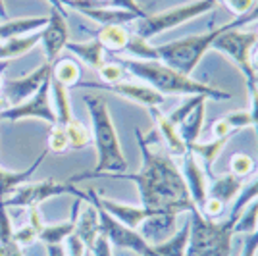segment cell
<instances>
[{
	"label": "cell",
	"mask_w": 258,
	"mask_h": 256,
	"mask_svg": "<svg viewBox=\"0 0 258 256\" xmlns=\"http://www.w3.org/2000/svg\"><path fill=\"white\" fill-rule=\"evenodd\" d=\"M243 187H245L243 179L231 175V173H224V175H218V177L214 175L212 179H208V197L227 206L239 197Z\"/></svg>",
	"instance_id": "cell-22"
},
{
	"label": "cell",
	"mask_w": 258,
	"mask_h": 256,
	"mask_svg": "<svg viewBox=\"0 0 258 256\" xmlns=\"http://www.w3.org/2000/svg\"><path fill=\"white\" fill-rule=\"evenodd\" d=\"M205 112H206V100L205 102H201V104L195 108L193 112H191V114L177 125L179 137H181L183 143H185L187 147H191V145H195V143H199L201 131H203V125H205Z\"/></svg>",
	"instance_id": "cell-30"
},
{
	"label": "cell",
	"mask_w": 258,
	"mask_h": 256,
	"mask_svg": "<svg viewBox=\"0 0 258 256\" xmlns=\"http://www.w3.org/2000/svg\"><path fill=\"white\" fill-rule=\"evenodd\" d=\"M152 119H154V125L156 131L160 133L162 141L166 143V152L172 156V158H181L183 154L187 152V145L183 143V139L179 137V131L177 127L170 121V117L162 112L160 108H151Z\"/></svg>",
	"instance_id": "cell-17"
},
{
	"label": "cell",
	"mask_w": 258,
	"mask_h": 256,
	"mask_svg": "<svg viewBox=\"0 0 258 256\" xmlns=\"http://www.w3.org/2000/svg\"><path fill=\"white\" fill-rule=\"evenodd\" d=\"M258 46V33L245 29H227L212 44V50L227 56L245 75V81L258 79L256 68L252 66V54Z\"/></svg>",
	"instance_id": "cell-8"
},
{
	"label": "cell",
	"mask_w": 258,
	"mask_h": 256,
	"mask_svg": "<svg viewBox=\"0 0 258 256\" xmlns=\"http://www.w3.org/2000/svg\"><path fill=\"white\" fill-rule=\"evenodd\" d=\"M2 89H4V77L0 74V95H2Z\"/></svg>",
	"instance_id": "cell-56"
},
{
	"label": "cell",
	"mask_w": 258,
	"mask_h": 256,
	"mask_svg": "<svg viewBox=\"0 0 258 256\" xmlns=\"http://www.w3.org/2000/svg\"><path fill=\"white\" fill-rule=\"evenodd\" d=\"M14 239H16V243L23 248V246H29L39 241V231H37L33 225L25 224V225H22L20 229H14Z\"/></svg>",
	"instance_id": "cell-42"
},
{
	"label": "cell",
	"mask_w": 258,
	"mask_h": 256,
	"mask_svg": "<svg viewBox=\"0 0 258 256\" xmlns=\"http://www.w3.org/2000/svg\"><path fill=\"white\" fill-rule=\"evenodd\" d=\"M46 154H48V150L44 149L43 152L37 156V160L33 162L29 168H25V170H22V171H8V170H4V168H0V201H6L18 187L29 183V179L33 177V173L39 170V166L44 162Z\"/></svg>",
	"instance_id": "cell-21"
},
{
	"label": "cell",
	"mask_w": 258,
	"mask_h": 256,
	"mask_svg": "<svg viewBox=\"0 0 258 256\" xmlns=\"http://www.w3.org/2000/svg\"><path fill=\"white\" fill-rule=\"evenodd\" d=\"M218 4H220L218 0H193V2H187V4H181V6H173V8H168V10H162L158 14H149L147 18H141V20L135 22L133 35L149 41V39L160 35V33L170 31L177 25L191 22L195 18L206 14V12H212Z\"/></svg>",
	"instance_id": "cell-6"
},
{
	"label": "cell",
	"mask_w": 258,
	"mask_h": 256,
	"mask_svg": "<svg viewBox=\"0 0 258 256\" xmlns=\"http://www.w3.org/2000/svg\"><path fill=\"white\" fill-rule=\"evenodd\" d=\"M205 100H206V96H203V95L189 96V98H187L185 102H181V104H179V108H175V110H173L172 114L168 116V117H170V121H172L173 125L177 127V125L181 123L183 119H185V117L189 116V114H191V112H193L195 108L199 106L201 102H205Z\"/></svg>",
	"instance_id": "cell-39"
},
{
	"label": "cell",
	"mask_w": 258,
	"mask_h": 256,
	"mask_svg": "<svg viewBox=\"0 0 258 256\" xmlns=\"http://www.w3.org/2000/svg\"><path fill=\"white\" fill-rule=\"evenodd\" d=\"M79 87H85V89H104L110 91L114 95L125 98L129 102H135L139 106H145L147 110L151 108H160L164 104V95H160L158 91H154L152 87L145 85L141 81H119L116 85H98V83H79Z\"/></svg>",
	"instance_id": "cell-11"
},
{
	"label": "cell",
	"mask_w": 258,
	"mask_h": 256,
	"mask_svg": "<svg viewBox=\"0 0 258 256\" xmlns=\"http://www.w3.org/2000/svg\"><path fill=\"white\" fill-rule=\"evenodd\" d=\"M125 70H123V66L118 64L116 60H112V62H104V66L98 70V77H100V81H102V85H116L119 81H123V77H125Z\"/></svg>",
	"instance_id": "cell-37"
},
{
	"label": "cell",
	"mask_w": 258,
	"mask_h": 256,
	"mask_svg": "<svg viewBox=\"0 0 258 256\" xmlns=\"http://www.w3.org/2000/svg\"><path fill=\"white\" fill-rule=\"evenodd\" d=\"M108 6L133 12V14H137V16H141V18H147V16H149V12L141 6L137 0H110V4H108Z\"/></svg>",
	"instance_id": "cell-44"
},
{
	"label": "cell",
	"mask_w": 258,
	"mask_h": 256,
	"mask_svg": "<svg viewBox=\"0 0 258 256\" xmlns=\"http://www.w3.org/2000/svg\"><path fill=\"white\" fill-rule=\"evenodd\" d=\"M247 93H248L250 127L254 129V135H256V147H258V79H250V81H247Z\"/></svg>",
	"instance_id": "cell-40"
},
{
	"label": "cell",
	"mask_w": 258,
	"mask_h": 256,
	"mask_svg": "<svg viewBox=\"0 0 258 256\" xmlns=\"http://www.w3.org/2000/svg\"><path fill=\"white\" fill-rule=\"evenodd\" d=\"M231 127L227 125V121L224 117H220V119H216L214 123H212V135H214V139H220V137H231Z\"/></svg>",
	"instance_id": "cell-49"
},
{
	"label": "cell",
	"mask_w": 258,
	"mask_h": 256,
	"mask_svg": "<svg viewBox=\"0 0 258 256\" xmlns=\"http://www.w3.org/2000/svg\"><path fill=\"white\" fill-rule=\"evenodd\" d=\"M46 256H68V252L62 245H52L46 246Z\"/></svg>",
	"instance_id": "cell-51"
},
{
	"label": "cell",
	"mask_w": 258,
	"mask_h": 256,
	"mask_svg": "<svg viewBox=\"0 0 258 256\" xmlns=\"http://www.w3.org/2000/svg\"><path fill=\"white\" fill-rule=\"evenodd\" d=\"M46 2L52 6V10L60 12V14H64L66 16V8H64V4H62V0H46Z\"/></svg>",
	"instance_id": "cell-52"
},
{
	"label": "cell",
	"mask_w": 258,
	"mask_h": 256,
	"mask_svg": "<svg viewBox=\"0 0 258 256\" xmlns=\"http://www.w3.org/2000/svg\"><path fill=\"white\" fill-rule=\"evenodd\" d=\"M243 20H245V25H250V23L258 22V0L254 2V8L248 12V14H245V16H243Z\"/></svg>",
	"instance_id": "cell-50"
},
{
	"label": "cell",
	"mask_w": 258,
	"mask_h": 256,
	"mask_svg": "<svg viewBox=\"0 0 258 256\" xmlns=\"http://www.w3.org/2000/svg\"><path fill=\"white\" fill-rule=\"evenodd\" d=\"M189 233H191V222H189V214H187L181 227L177 231H173L166 241L152 245V250L158 256H187Z\"/></svg>",
	"instance_id": "cell-25"
},
{
	"label": "cell",
	"mask_w": 258,
	"mask_h": 256,
	"mask_svg": "<svg viewBox=\"0 0 258 256\" xmlns=\"http://www.w3.org/2000/svg\"><path fill=\"white\" fill-rule=\"evenodd\" d=\"M181 175L183 181L187 185V191H189V197L193 201L195 208L201 212L203 206L206 203V197H208V177H206L205 170L201 168V164L197 162L193 154L187 150L181 156Z\"/></svg>",
	"instance_id": "cell-14"
},
{
	"label": "cell",
	"mask_w": 258,
	"mask_h": 256,
	"mask_svg": "<svg viewBox=\"0 0 258 256\" xmlns=\"http://www.w3.org/2000/svg\"><path fill=\"white\" fill-rule=\"evenodd\" d=\"M85 201L76 199V203L72 204V216L70 220L60 222V224H44L39 231V243H43L44 246H52V245H62L70 235L76 231V220L79 208Z\"/></svg>",
	"instance_id": "cell-18"
},
{
	"label": "cell",
	"mask_w": 258,
	"mask_h": 256,
	"mask_svg": "<svg viewBox=\"0 0 258 256\" xmlns=\"http://www.w3.org/2000/svg\"><path fill=\"white\" fill-rule=\"evenodd\" d=\"M68 41H70V31H68L66 16L56 10H50L46 25L41 29V44H43L48 64H54L58 60V56L66 48Z\"/></svg>",
	"instance_id": "cell-13"
},
{
	"label": "cell",
	"mask_w": 258,
	"mask_h": 256,
	"mask_svg": "<svg viewBox=\"0 0 258 256\" xmlns=\"http://www.w3.org/2000/svg\"><path fill=\"white\" fill-rule=\"evenodd\" d=\"M145 256H158V254H156V252H152V254H145Z\"/></svg>",
	"instance_id": "cell-57"
},
{
	"label": "cell",
	"mask_w": 258,
	"mask_h": 256,
	"mask_svg": "<svg viewBox=\"0 0 258 256\" xmlns=\"http://www.w3.org/2000/svg\"><path fill=\"white\" fill-rule=\"evenodd\" d=\"M60 195H72L76 199H81L89 203V193L77 189L76 183L58 181V179H43L37 183H25L22 187H18L12 193L10 197L4 201L6 208H31V206H39L48 199L60 197Z\"/></svg>",
	"instance_id": "cell-7"
},
{
	"label": "cell",
	"mask_w": 258,
	"mask_h": 256,
	"mask_svg": "<svg viewBox=\"0 0 258 256\" xmlns=\"http://www.w3.org/2000/svg\"><path fill=\"white\" fill-rule=\"evenodd\" d=\"M64 50L76 54L83 64H87L91 70H97V72L106 62V50H104V46L98 43L97 39L87 41V43H70L68 41Z\"/></svg>",
	"instance_id": "cell-24"
},
{
	"label": "cell",
	"mask_w": 258,
	"mask_h": 256,
	"mask_svg": "<svg viewBox=\"0 0 258 256\" xmlns=\"http://www.w3.org/2000/svg\"><path fill=\"white\" fill-rule=\"evenodd\" d=\"M254 160L248 156V154H243V152H237L231 156L229 160V173L235 175V177H248L252 171H254Z\"/></svg>",
	"instance_id": "cell-36"
},
{
	"label": "cell",
	"mask_w": 258,
	"mask_h": 256,
	"mask_svg": "<svg viewBox=\"0 0 258 256\" xmlns=\"http://www.w3.org/2000/svg\"><path fill=\"white\" fill-rule=\"evenodd\" d=\"M141 149V170L137 173H112L110 179H127L137 185L141 206L152 212L179 216L195 208L183 181L181 170L166 150H152L141 129H135Z\"/></svg>",
	"instance_id": "cell-1"
},
{
	"label": "cell",
	"mask_w": 258,
	"mask_h": 256,
	"mask_svg": "<svg viewBox=\"0 0 258 256\" xmlns=\"http://www.w3.org/2000/svg\"><path fill=\"white\" fill-rule=\"evenodd\" d=\"M97 201L112 218H116L118 222L127 225L129 229H135V231L139 229L141 224L149 216L154 214L152 210H147L143 206H129V204L118 203V201H112V199H106V197H98V193H97Z\"/></svg>",
	"instance_id": "cell-15"
},
{
	"label": "cell",
	"mask_w": 258,
	"mask_h": 256,
	"mask_svg": "<svg viewBox=\"0 0 258 256\" xmlns=\"http://www.w3.org/2000/svg\"><path fill=\"white\" fill-rule=\"evenodd\" d=\"M235 233H252L254 229H258V206H256V201L254 203H250L243 210V212L239 214V218H237L235 222Z\"/></svg>",
	"instance_id": "cell-34"
},
{
	"label": "cell",
	"mask_w": 258,
	"mask_h": 256,
	"mask_svg": "<svg viewBox=\"0 0 258 256\" xmlns=\"http://www.w3.org/2000/svg\"><path fill=\"white\" fill-rule=\"evenodd\" d=\"M46 150L54 152V154H62L66 150H70V141H68L64 127H60V125L50 127V135H48V141H46Z\"/></svg>",
	"instance_id": "cell-38"
},
{
	"label": "cell",
	"mask_w": 258,
	"mask_h": 256,
	"mask_svg": "<svg viewBox=\"0 0 258 256\" xmlns=\"http://www.w3.org/2000/svg\"><path fill=\"white\" fill-rule=\"evenodd\" d=\"M74 233L83 241V245L87 246V252L91 250V246L95 243V239L100 233V222H98V212L97 206L91 203H83L79 208L76 220V231Z\"/></svg>",
	"instance_id": "cell-20"
},
{
	"label": "cell",
	"mask_w": 258,
	"mask_h": 256,
	"mask_svg": "<svg viewBox=\"0 0 258 256\" xmlns=\"http://www.w3.org/2000/svg\"><path fill=\"white\" fill-rule=\"evenodd\" d=\"M95 39L104 46L106 52L121 54L127 48L131 33L125 29V25H104L95 31Z\"/></svg>",
	"instance_id": "cell-27"
},
{
	"label": "cell",
	"mask_w": 258,
	"mask_h": 256,
	"mask_svg": "<svg viewBox=\"0 0 258 256\" xmlns=\"http://www.w3.org/2000/svg\"><path fill=\"white\" fill-rule=\"evenodd\" d=\"M243 27H247V25H245V20L241 16V18H235L231 22L220 25V27L201 33V35H189V37H183V39H177V41L166 44H156V46L152 44L149 60H158L175 72L191 77L197 70V66L201 64L205 54L212 48L214 41L222 33H226L227 29H243Z\"/></svg>",
	"instance_id": "cell-4"
},
{
	"label": "cell",
	"mask_w": 258,
	"mask_h": 256,
	"mask_svg": "<svg viewBox=\"0 0 258 256\" xmlns=\"http://www.w3.org/2000/svg\"><path fill=\"white\" fill-rule=\"evenodd\" d=\"M0 246L4 250V256H23L22 246L14 239V225L4 201H0Z\"/></svg>",
	"instance_id": "cell-32"
},
{
	"label": "cell",
	"mask_w": 258,
	"mask_h": 256,
	"mask_svg": "<svg viewBox=\"0 0 258 256\" xmlns=\"http://www.w3.org/2000/svg\"><path fill=\"white\" fill-rule=\"evenodd\" d=\"M8 20V12H6V4H4V0H0V23L6 22Z\"/></svg>",
	"instance_id": "cell-53"
},
{
	"label": "cell",
	"mask_w": 258,
	"mask_h": 256,
	"mask_svg": "<svg viewBox=\"0 0 258 256\" xmlns=\"http://www.w3.org/2000/svg\"><path fill=\"white\" fill-rule=\"evenodd\" d=\"M77 12L89 20L97 22L102 27L104 25H127V23L141 20V16L133 14V12L112 8V6H85V8H79Z\"/></svg>",
	"instance_id": "cell-19"
},
{
	"label": "cell",
	"mask_w": 258,
	"mask_h": 256,
	"mask_svg": "<svg viewBox=\"0 0 258 256\" xmlns=\"http://www.w3.org/2000/svg\"><path fill=\"white\" fill-rule=\"evenodd\" d=\"M224 210H226V206L220 203V201L206 197V203H205V206H203L201 214H203L205 218H208V220H216V218H220V216H222Z\"/></svg>",
	"instance_id": "cell-45"
},
{
	"label": "cell",
	"mask_w": 258,
	"mask_h": 256,
	"mask_svg": "<svg viewBox=\"0 0 258 256\" xmlns=\"http://www.w3.org/2000/svg\"><path fill=\"white\" fill-rule=\"evenodd\" d=\"M224 119L227 121V125L231 127V131L250 127V114H248V110H233V112L226 114Z\"/></svg>",
	"instance_id": "cell-41"
},
{
	"label": "cell",
	"mask_w": 258,
	"mask_h": 256,
	"mask_svg": "<svg viewBox=\"0 0 258 256\" xmlns=\"http://www.w3.org/2000/svg\"><path fill=\"white\" fill-rule=\"evenodd\" d=\"M50 72H52V64L43 62L37 70H33L31 74L23 75V77H18V79H8V81H4L2 95L8 98L10 106L22 104L23 100H27L29 96H33L39 91V87L43 85L44 81L50 77Z\"/></svg>",
	"instance_id": "cell-12"
},
{
	"label": "cell",
	"mask_w": 258,
	"mask_h": 256,
	"mask_svg": "<svg viewBox=\"0 0 258 256\" xmlns=\"http://www.w3.org/2000/svg\"><path fill=\"white\" fill-rule=\"evenodd\" d=\"M256 252H258V229H254L252 233H247V237H245L241 256H256Z\"/></svg>",
	"instance_id": "cell-48"
},
{
	"label": "cell",
	"mask_w": 258,
	"mask_h": 256,
	"mask_svg": "<svg viewBox=\"0 0 258 256\" xmlns=\"http://www.w3.org/2000/svg\"><path fill=\"white\" fill-rule=\"evenodd\" d=\"M87 193H89V201L97 206L98 222H100V233L110 241V245L133 250V252H137L139 256L152 254V252H154V250H152V245H149V243L141 237L139 231L129 229L127 225H123L121 222H118L116 218H112V216L98 204L97 191H95V189H91V191H87Z\"/></svg>",
	"instance_id": "cell-9"
},
{
	"label": "cell",
	"mask_w": 258,
	"mask_h": 256,
	"mask_svg": "<svg viewBox=\"0 0 258 256\" xmlns=\"http://www.w3.org/2000/svg\"><path fill=\"white\" fill-rule=\"evenodd\" d=\"M83 100L91 117V137L95 141V149H97V164L93 170L76 173L68 181L77 183L83 179H97V177L112 175V173H125L127 160L119 145L118 131L114 125L106 98L102 95H85Z\"/></svg>",
	"instance_id": "cell-2"
},
{
	"label": "cell",
	"mask_w": 258,
	"mask_h": 256,
	"mask_svg": "<svg viewBox=\"0 0 258 256\" xmlns=\"http://www.w3.org/2000/svg\"><path fill=\"white\" fill-rule=\"evenodd\" d=\"M44 16H35V18H18V20H6L0 23V44L14 37H22V35H29V33L41 31L46 25Z\"/></svg>",
	"instance_id": "cell-26"
},
{
	"label": "cell",
	"mask_w": 258,
	"mask_h": 256,
	"mask_svg": "<svg viewBox=\"0 0 258 256\" xmlns=\"http://www.w3.org/2000/svg\"><path fill=\"white\" fill-rule=\"evenodd\" d=\"M50 93H52V104L54 114H56V125L66 127L72 119H74V112H72V100H70V91L68 87L60 85L58 81H54L50 77Z\"/></svg>",
	"instance_id": "cell-29"
},
{
	"label": "cell",
	"mask_w": 258,
	"mask_h": 256,
	"mask_svg": "<svg viewBox=\"0 0 258 256\" xmlns=\"http://www.w3.org/2000/svg\"><path fill=\"white\" fill-rule=\"evenodd\" d=\"M258 199V177L252 183H248L247 187H243V191L239 193V197L235 199V203L229 210V216L239 218V214L243 212L250 203H254Z\"/></svg>",
	"instance_id": "cell-35"
},
{
	"label": "cell",
	"mask_w": 258,
	"mask_h": 256,
	"mask_svg": "<svg viewBox=\"0 0 258 256\" xmlns=\"http://www.w3.org/2000/svg\"><path fill=\"white\" fill-rule=\"evenodd\" d=\"M39 43H41V31L8 39V41H4V43L0 44V62H8V60L22 58L23 54H27Z\"/></svg>",
	"instance_id": "cell-28"
},
{
	"label": "cell",
	"mask_w": 258,
	"mask_h": 256,
	"mask_svg": "<svg viewBox=\"0 0 258 256\" xmlns=\"http://www.w3.org/2000/svg\"><path fill=\"white\" fill-rule=\"evenodd\" d=\"M29 117L46 121L50 127L56 125L52 93H50V77L39 87V91L35 95L23 100L22 104H16V106H10L8 110L0 112V119H8V121H20V119H29Z\"/></svg>",
	"instance_id": "cell-10"
},
{
	"label": "cell",
	"mask_w": 258,
	"mask_h": 256,
	"mask_svg": "<svg viewBox=\"0 0 258 256\" xmlns=\"http://www.w3.org/2000/svg\"><path fill=\"white\" fill-rule=\"evenodd\" d=\"M50 77L68 89L77 87L81 83V66L72 58H58L52 64Z\"/></svg>",
	"instance_id": "cell-31"
},
{
	"label": "cell",
	"mask_w": 258,
	"mask_h": 256,
	"mask_svg": "<svg viewBox=\"0 0 258 256\" xmlns=\"http://www.w3.org/2000/svg\"><path fill=\"white\" fill-rule=\"evenodd\" d=\"M191 233L187 256H229L231 254V239L235 235L237 218L227 216L224 222L208 220L197 208L189 212Z\"/></svg>",
	"instance_id": "cell-5"
},
{
	"label": "cell",
	"mask_w": 258,
	"mask_h": 256,
	"mask_svg": "<svg viewBox=\"0 0 258 256\" xmlns=\"http://www.w3.org/2000/svg\"><path fill=\"white\" fill-rule=\"evenodd\" d=\"M114 60L123 66V70L133 75L135 79H139L145 85L152 87L154 91H158L164 96L203 95L206 98H214V100H229L231 98V95L224 89L201 83V81H197L189 75H183L172 70V68H168L158 60H137V58H127V56H119V54H114Z\"/></svg>",
	"instance_id": "cell-3"
},
{
	"label": "cell",
	"mask_w": 258,
	"mask_h": 256,
	"mask_svg": "<svg viewBox=\"0 0 258 256\" xmlns=\"http://www.w3.org/2000/svg\"><path fill=\"white\" fill-rule=\"evenodd\" d=\"M66 135H68V141H70V149L72 150H81L91 145V129L87 127L83 121H79L77 117H74L68 125H66Z\"/></svg>",
	"instance_id": "cell-33"
},
{
	"label": "cell",
	"mask_w": 258,
	"mask_h": 256,
	"mask_svg": "<svg viewBox=\"0 0 258 256\" xmlns=\"http://www.w3.org/2000/svg\"><path fill=\"white\" fill-rule=\"evenodd\" d=\"M227 141H229V137H220V139H212L208 141V143H195L191 147H187V150L193 154L195 158H197V162L201 164V168L205 170L208 179L214 177L212 166H214L216 158L222 154V150H224Z\"/></svg>",
	"instance_id": "cell-23"
},
{
	"label": "cell",
	"mask_w": 258,
	"mask_h": 256,
	"mask_svg": "<svg viewBox=\"0 0 258 256\" xmlns=\"http://www.w3.org/2000/svg\"><path fill=\"white\" fill-rule=\"evenodd\" d=\"M175 220H177V216H173V214L154 212L141 224L137 231L149 245H158L175 231Z\"/></svg>",
	"instance_id": "cell-16"
},
{
	"label": "cell",
	"mask_w": 258,
	"mask_h": 256,
	"mask_svg": "<svg viewBox=\"0 0 258 256\" xmlns=\"http://www.w3.org/2000/svg\"><path fill=\"white\" fill-rule=\"evenodd\" d=\"M252 66L258 70V46H256V50H254V54H252Z\"/></svg>",
	"instance_id": "cell-55"
},
{
	"label": "cell",
	"mask_w": 258,
	"mask_h": 256,
	"mask_svg": "<svg viewBox=\"0 0 258 256\" xmlns=\"http://www.w3.org/2000/svg\"><path fill=\"white\" fill-rule=\"evenodd\" d=\"M89 252L93 256H114L112 254V245H110V241H108L102 233H98V237L95 239V243H93Z\"/></svg>",
	"instance_id": "cell-46"
},
{
	"label": "cell",
	"mask_w": 258,
	"mask_h": 256,
	"mask_svg": "<svg viewBox=\"0 0 258 256\" xmlns=\"http://www.w3.org/2000/svg\"><path fill=\"white\" fill-rule=\"evenodd\" d=\"M66 243H68V256H85L87 252V246L83 245V241L77 237L76 233H72L68 239H66Z\"/></svg>",
	"instance_id": "cell-47"
},
{
	"label": "cell",
	"mask_w": 258,
	"mask_h": 256,
	"mask_svg": "<svg viewBox=\"0 0 258 256\" xmlns=\"http://www.w3.org/2000/svg\"><path fill=\"white\" fill-rule=\"evenodd\" d=\"M220 4H224L227 10L231 12L235 18H241L254 8V2L256 0H218Z\"/></svg>",
	"instance_id": "cell-43"
},
{
	"label": "cell",
	"mask_w": 258,
	"mask_h": 256,
	"mask_svg": "<svg viewBox=\"0 0 258 256\" xmlns=\"http://www.w3.org/2000/svg\"><path fill=\"white\" fill-rule=\"evenodd\" d=\"M10 108V102H8V98L4 95H0V112H4V110H8Z\"/></svg>",
	"instance_id": "cell-54"
}]
</instances>
